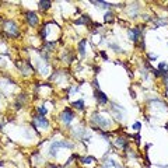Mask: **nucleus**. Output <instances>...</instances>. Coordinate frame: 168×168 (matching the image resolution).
Returning <instances> with one entry per match:
<instances>
[{
	"mask_svg": "<svg viewBox=\"0 0 168 168\" xmlns=\"http://www.w3.org/2000/svg\"><path fill=\"white\" fill-rule=\"evenodd\" d=\"M59 147H66V149H72L73 144L70 141H66V140H56L53 141L49 147V154L52 157H56V150L59 149Z\"/></svg>",
	"mask_w": 168,
	"mask_h": 168,
	"instance_id": "1",
	"label": "nucleus"
},
{
	"mask_svg": "<svg viewBox=\"0 0 168 168\" xmlns=\"http://www.w3.org/2000/svg\"><path fill=\"white\" fill-rule=\"evenodd\" d=\"M4 31L9 34L10 36H17L18 35V27L17 24L11 21V20H7L4 23Z\"/></svg>",
	"mask_w": 168,
	"mask_h": 168,
	"instance_id": "2",
	"label": "nucleus"
},
{
	"mask_svg": "<svg viewBox=\"0 0 168 168\" xmlns=\"http://www.w3.org/2000/svg\"><path fill=\"white\" fill-rule=\"evenodd\" d=\"M93 122L98 123V125H100V126H102V127L111 126V121H109V119H107V118H104V116H101V115H98V114L93 115Z\"/></svg>",
	"mask_w": 168,
	"mask_h": 168,
	"instance_id": "3",
	"label": "nucleus"
},
{
	"mask_svg": "<svg viewBox=\"0 0 168 168\" xmlns=\"http://www.w3.org/2000/svg\"><path fill=\"white\" fill-rule=\"evenodd\" d=\"M34 126H39L42 129H46V127H49V121L41 115H36L35 118H34Z\"/></svg>",
	"mask_w": 168,
	"mask_h": 168,
	"instance_id": "4",
	"label": "nucleus"
},
{
	"mask_svg": "<svg viewBox=\"0 0 168 168\" xmlns=\"http://www.w3.org/2000/svg\"><path fill=\"white\" fill-rule=\"evenodd\" d=\"M60 119H62L64 123H70L73 119H74V114H73V111L70 108H66L63 112L60 114Z\"/></svg>",
	"mask_w": 168,
	"mask_h": 168,
	"instance_id": "5",
	"label": "nucleus"
},
{
	"mask_svg": "<svg viewBox=\"0 0 168 168\" xmlns=\"http://www.w3.org/2000/svg\"><path fill=\"white\" fill-rule=\"evenodd\" d=\"M25 20H27V23L30 24V25H32V27H35L36 24H38V21H39L36 13H34V11H28V13L25 14Z\"/></svg>",
	"mask_w": 168,
	"mask_h": 168,
	"instance_id": "6",
	"label": "nucleus"
},
{
	"mask_svg": "<svg viewBox=\"0 0 168 168\" xmlns=\"http://www.w3.org/2000/svg\"><path fill=\"white\" fill-rule=\"evenodd\" d=\"M127 35H129V38H130V41L133 42H137L139 41V38H140L141 32L139 28H130L129 31H127Z\"/></svg>",
	"mask_w": 168,
	"mask_h": 168,
	"instance_id": "7",
	"label": "nucleus"
},
{
	"mask_svg": "<svg viewBox=\"0 0 168 168\" xmlns=\"http://www.w3.org/2000/svg\"><path fill=\"white\" fill-rule=\"evenodd\" d=\"M94 97H95V100L98 101L100 104H107V102H108V97L105 95L101 90H95V91H94Z\"/></svg>",
	"mask_w": 168,
	"mask_h": 168,
	"instance_id": "8",
	"label": "nucleus"
},
{
	"mask_svg": "<svg viewBox=\"0 0 168 168\" xmlns=\"http://www.w3.org/2000/svg\"><path fill=\"white\" fill-rule=\"evenodd\" d=\"M102 168H121V167L114 160H105V163L102 164Z\"/></svg>",
	"mask_w": 168,
	"mask_h": 168,
	"instance_id": "9",
	"label": "nucleus"
},
{
	"mask_svg": "<svg viewBox=\"0 0 168 168\" xmlns=\"http://www.w3.org/2000/svg\"><path fill=\"white\" fill-rule=\"evenodd\" d=\"M158 72L161 76H165V74H168V64L165 63V62H160L158 64Z\"/></svg>",
	"mask_w": 168,
	"mask_h": 168,
	"instance_id": "10",
	"label": "nucleus"
},
{
	"mask_svg": "<svg viewBox=\"0 0 168 168\" xmlns=\"http://www.w3.org/2000/svg\"><path fill=\"white\" fill-rule=\"evenodd\" d=\"M50 6H52V3L48 1V0H39L38 1V7L41 10H48V9H50Z\"/></svg>",
	"mask_w": 168,
	"mask_h": 168,
	"instance_id": "11",
	"label": "nucleus"
},
{
	"mask_svg": "<svg viewBox=\"0 0 168 168\" xmlns=\"http://www.w3.org/2000/svg\"><path fill=\"white\" fill-rule=\"evenodd\" d=\"M86 45H87V39H83L80 44H78V52L81 56H86Z\"/></svg>",
	"mask_w": 168,
	"mask_h": 168,
	"instance_id": "12",
	"label": "nucleus"
},
{
	"mask_svg": "<svg viewBox=\"0 0 168 168\" xmlns=\"http://www.w3.org/2000/svg\"><path fill=\"white\" fill-rule=\"evenodd\" d=\"M72 107L76 109H84V101L83 100H78V101H74L72 102Z\"/></svg>",
	"mask_w": 168,
	"mask_h": 168,
	"instance_id": "13",
	"label": "nucleus"
},
{
	"mask_svg": "<svg viewBox=\"0 0 168 168\" xmlns=\"http://www.w3.org/2000/svg\"><path fill=\"white\" fill-rule=\"evenodd\" d=\"M91 20L88 16H81V18L80 20H76V24H90Z\"/></svg>",
	"mask_w": 168,
	"mask_h": 168,
	"instance_id": "14",
	"label": "nucleus"
},
{
	"mask_svg": "<svg viewBox=\"0 0 168 168\" xmlns=\"http://www.w3.org/2000/svg\"><path fill=\"white\" fill-rule=\"evenodd\" d=\"M94 161L97 163L95 157H91V155H88V157H83V158H81V163L83 164H91V163H94Z\"/></svg>",
	"mask_w": 168,
	"mask_h": 168,
	"instance_id": "15",
	"label": "nucleus"
},
{
	"mask_svg": "<svg viewBox=\"0 0 168 168\" xmlns=\"http://www.w3.org/2000/svg\"><path fill=\"white\" fill-rule=\"evenodd\" d=\"M116 146H122V147H126L127 143H126V140H125V139H122V137H118V139H116Z\"/></svg>",
	"mask_w": 168,
	"mask_h": 168,
	"instance_id": "16",
	"label": "nucleus"
},
{
	"mask_svg": "<svg viewBox=\"0 0 168 168\" xmlns=\"http://www.w3.org/2000/svg\"><path fill=\"white\" fill-rule=\"evenodd\" d=\"M104 17H105V21H108L109 23V21H112V20H114V14L111 13V11H107Z\"/></svg>",
	"mask_w": 168,
	"mask_h": 168,
	"instance_id": "17",
	"label": "nucleus"
},
{
	"mask_svg": "<svg viewBox=\"0 0 168 168\" xmlns=\"http://www.w3.org/2000/svg\"><path fill=\"white\" fill-rule=\"evenodd\" d=\"M38 112L41 114V116H44V115L46 114V109L44 108V107H38Z\"/></svg>",
	"mask_w": 168,
	"mask_h": 168,
	"instance_id": "18",
	"label": "nucleus"
},
{
	"mask_svg": "<svg viewBox=\"0 0 168 168\" xmlns=\"http://www.w3.org/2000/svg\"><path fill=\"white\" fill-rule=\"evenodd\" d=\"M111 48H112V49H115V52H122V49H121V48H119L118 45H115V44H111Z\"/></svg>",
	"mask_w": 168,
	"mask_h": 168,
	"instance_id": "19",
	"label": "nucleus"
},
{
	"mask_svg": "<svg viewBox=\"0 0 168 168\" xmlns=\"http://www.w3.org/2000/svg\"><path fill=\"white\" fill-rule=\"evenodd\" d=\"M140 127H141V123L140 122H135V125H133V129H135V130H139Z\"/></svg>",
	"mask_w": 168,
	"mask_h": 168,
	"instance_id": "20",
	"label": "nucleus"
},
{
	"mask_svg": "<svg viewBox=\"0 0 168 168\" xmlns=\"http://www.w3.org/2000/svg\"><path fill=\"white\" fill-rule=\"evenodd\" d=\"M41 38H42V39H45V38H46V31H45V27H44V28H41Z\"/></svg>",
	"mask_w": 168,
	"mask_h": 168,
	"instance_id": "21",
	"label": "nucleus"
},
{
	"mask_svg": "<svg viewBox=\"0 0 168 168\" xmlns=\"http://www.w3.org/2000/svg\"><path fill=\"white\" fill-rule=\"evenodd\" d=\"M93 86L95 87L97 90H100V84H98V81H97V78H94V80H93Z\"/></svg>",
	"mask_w": 168,
	"mask_h": 168,
	"instance_id": "22",
	"label": "nucleus"
},
{
	"mask_svg": "<svg viewBox=\"0 0 168 168\" xmlns=\"http://www.w3.org/2000/svg\"><path fill=\"white\" fill-rule=\"evenodd\" d=\"M164 83H165V88H167V91H168V74L164 76Z\"/></svg>",
	"mask_w": 168,
	"mask_h": 168,
	"instance_id": "23",
	"label": "nucleus"
},
{
	"mask_svg": "<svg viewBox=\"0 0 168 168\" xmlns=\"http://www.w3.org/2000/svg\"><path fill=\"white\" fill-rule=\"evenodd\" d=\"M101 56H102V58H104V59H105V60H108V55L105 53L104 50H101Z\"/></svg>",
	"mask_w": 168,
	"mask_h": 168,
	"instance_id": "24",
	"label": "nucleus"
}]
</instances>
